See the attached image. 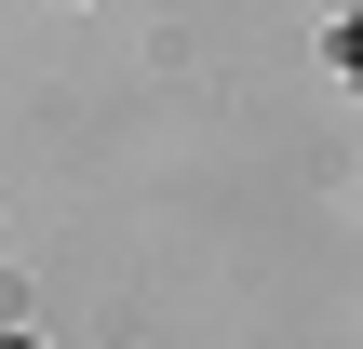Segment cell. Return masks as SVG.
I'll use <instances>...</instances> for the list:
<instances>
[{
	"label": "cell",
	"instance_id": "cell-1",
	"mask_svg": "<svg viewBox=\"0 0 363 349\" xmlns=\"http://www.w3.org/2000/svg\"><path fill=\"white\" fill-rule=\"evenodd\" d=\"M350 67H363V27H350Z\"/></svg>",
	"mask_w": 363,
	"mask_h": 349
}]
</instances>
